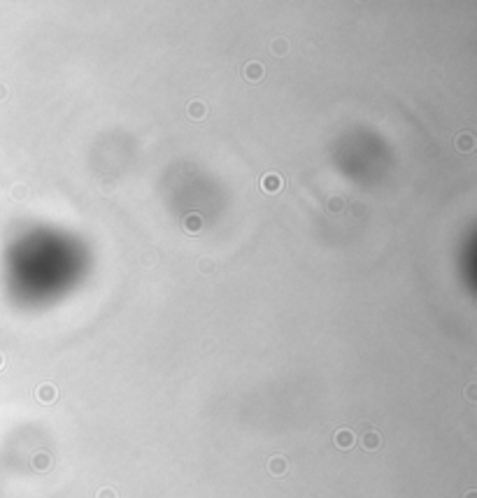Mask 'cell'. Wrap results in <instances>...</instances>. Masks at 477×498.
<instances>
[{
  "label": "cell",
  "mask_w": 477,
  "mask_h": 498,
  "mask_svg": "<svg viewBox=\"0 0 477 498\" xmlns=\"http://www.w3.org/2000/svg\"><path fill=\"white\" fill-rule=\"evenodd\" d=\"M282 177L277 175V172H268V175L263 177L261 180V186H263V191H268V194H277L280 188H282Z\"/></svg>",
  "instance_id": "6da1fadb"
},
{
  "label": "cell",
  "mask_w": 477,
  "mask_h": 498,
  "mask_svg": "<svg viewBox=\"0 0 477 498\" xmlns=\"http://www.w3.org/2000/svg\"><path fill=\"white\" fill-rule=\"evenodd\" d=\"M333 440H336V444L340 450H350L352 444H354V440H356V436H354V431H350V428H340Z\"/></svg>",
  "instance_id": "7a4b0ae2"
},
{
  "label": "cell",
  "mask_w": 477,
  "mask_h": 498,
  "mask_svg": "<svg viewBox=\"0 0 477 498\" xmlns=\"http://www.w3.org/2000/svg\"><path fill=\"white\" fill-rule=\"evenodd\" d=\"M38 400L44 403V405L54 403L56 400V386L54 384H40V386H38Z\"/></svg>",
  "instance_id": "3957f363"
},
{
  "label": "cell",
  "mask_w": 477,
  "mask_h": 498,
  "mask_svg": "<svg viewBox=\"0 0 477 498\" xmlns=\"http://www.w3.org/2000/svg\"><path fill=\"white\" fill-rule=\"evenodd\" d=\"M184 230L186 233H198V230L202 228V216L200 214H196V212H191V214H186V219H184Z\"/></svg>",
  "instance_id": "277c9868"
},
{
  "label": "cell",
  "mask_w": 477,
  "mask_h": 498,
  "mask_svg": "<svg viewBox=\"0 0 477 498\" xmlns=\"http://www.w3.org/2000/svg\"><path fill=\"white\" fill-rule=\"evenodd\" d=\"M286 468H289V464H286V458H284V456H272L268 461V470L272 472V475H277V478H280V475H284V472H286Z\"/></svg>",
  "instance_id": "5b68a950"
},
{
  "label": "cell",
  "mask_w": 477,
  "mask_h": 498,
  "mask_svg": "<svg viewBox=\"0 0 477 498\" xmlns=\"http://www.w3.org/2000/svg\"><path fill=\"white\" fill-rule=\"evenodd\" d=\"M361 444H363V450H377L380 444H382V440H380V433L377 431H366L363 433V440H361Z\"/></svg>",
  "instance_id": "8992f818"
},
{
  "label": "cell",
  "mask_w": 477,
  "mask_h": 498,
  "mask_svg": "<svg viewBox=\"0 0 477 498\" xmlns=\"http://www.w3.org/2000/svg\"><path fill=\"white\" fill-rule=\"evenodd\" d=\"M33 468L35 470H40V472L49 470V468H52V456H49L47 452H38V454L33 456Z\"/></svg>",
  "instance_id": "52a82bcc"
},
{
  "label": "cell",
  "mask_w": 477,
  "mask_h": 498,
  "mask_svg": "<svg viewBox=\"0 0 477 498\" xmlns=\"http://www.w3.org/2000/svg\"><path fill=\"white\" fill-rule=\"evenodd\" d=\"M454 144H456L458 152H470V149L475 147V138H472L470 133H461V135H456Z\"/></svg>",
  "instance_id": "ba28073f"
},
{
  "label": "cell",
  "mask_w": 477,
  "mask_h": 498,
  "mask_svg": "<svg viewBox=\"0 0 477 498\" xmlns=\"http://www.w3.org/2000/svg\"><path fill=\"white\" fill-rule=\"evenodd\" d=\"M244 77H247L249 82H258L263 77V66L261 63H247V68H244Z\"/></svg>",
  "instance_id": "9c48e42d"
},
{
  "label": "cell",
  "mask_w": 477,
  "mask_h": 498,
  "mask_svg": "<svg viewBox=\"0 0 477 498\" xmlns=\"http://www.w3.org/2000/svg\"><path fill=\"white\" fill-rule=\"evenodd\" d=\"M188 114H191V119H202V116L208 114V108H205V102L194 100L191 105H188Z\"/></svg>",
  "instance_id": "30bf717a"
},
{
  "label": "cell",
  "mask_w": 477,
  "mask_h": 498,
  "mask_svg": "<svg viewBox=\"0 0 477 498\" xmlns=\"http://www.w3.org/2000/svg\"><path fill=\"white\" fill-rule=\"evenodd\" d=\"M272 52H275L277 56H284V54H286V40L277 38V40L272 42Z\"/></svg>",
  "instance_id": "8fae6325"
},
{
  "label": "cell",
  "mask_w": 477,
  "mask_h": 498,
  "mask_svg": "<svg viewBox=\"0 0 477 498\" xmlns=\"http://www.w3.org/2000/svg\"><path fill=\"white\" fill-rule=\"evenodd\" d=\"M98 498H116V492L112 486H102L100 492H98Z\"/></svg>",
  "instance_id": "7c38bea8"
},
{
  "label": "cell",
  "mask_w": 477,
  "mask_h": 498,
  "mask_svg": "<svg viewBox=\"0 0 477 498\" xmlns=\"http://www.w3.org/2000/svg\"><path fill=\"white\" fill-rule=\"evenodd\" d=\"M200 270L210 272V270H212V261H208V258H202V261H200Z\"/></svg>",
  "instance_id": "4fadbf2b"
},
{
  "label": "cell",
  "mask_w": 477,
  "mask_h": 498,
  "mask_svg": "<svg viewBox=\"0 0 477 498\" xmlns=\"http://www.w3.org/2000/svg\"><path fill=\"white\" fill-rule=\"evenodd\" d=\"M468 400H475V384L468 386Z\"/></svg>",
  "instance_id": "5bb4252c"
},
{
  "label": "cell",
  "mask_w": 477,
  "mask_h": 498,
  "mask_svg": "<svg viewBox=\"0 0 477 498\" xmlns=\"http://www.w3.org/2000/svg\"><path fill=\"white\" fill-rule=\"evenodd\" d=\"M466 498H477V492H475V489H470V492L466 494Z\"/></svg>",
  "instance_id": "9a60e30c"
},
{
  "label": "cell",
  "mask_w": 477,
  "mask_h": 498,
  "mask_svg": "<svg viewBox=\"0 0 477 498\" xmlns=\"http://www.w3.org/2000/svg\"><path fill=\"white\" fill-rule=\"evenodd\" d=\"M0 364H2V356H0Z\"/></svg>",
  "instance_id": "2e32d148"
}]
</instances>
